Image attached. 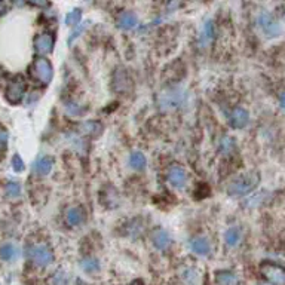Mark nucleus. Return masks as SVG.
<instances>
[{"instance_id":"16","label":"nucleus","mask_w":285,"mask_h":285,"mask_svg":"<svg viewBox=\"0 0 285 285\" xmlns=\"http://www.w3.org/2000/svg\"><path fill=\"white\" fill-rule=\"evenodd\" d=\"M80 135H86V137H97L101 134L103 131V125L97 121H85L79 124L78 128Z\"/></svg>"},{"instance_id":"13","label":"nucleus","mask_w":285,"mask_h":285,"mask_svg":"<svg viewBox=\"0 0 285 285\" xmlns=\"http://www.w3.org/2000/svg\"><path fill=\"white\" fill-rule=\"evenodd\" d=\"M116 26L121 30H125V32L134 30L138 26V16L132 11H124V12L119 14V16L116 19Z\"/></svg>"},{"instance_id":"14","label":"nucleus","mask_w":285,"mask_h":285,"mask_svg":"<svg viewBox=\"0 0 285 285\" xmlns=\"http://www.w3.org/2000/svg\"><path fill=\"white\" fill-rule=\"evenodd\" d=\"M65 223L68 226H79L85 220V211L82 206H70L65 211Z\"/></svg>"},{"instance_id":"27","label":"nucleus","mask_w":285,"mask_h":285,"mask_svg":"<svg viewBox=\"0 0 285 285\" xmlns=\"http://www.w3.org/2000/svg\"><path fill=\"white\" fill-rule=\"evenodd\" d=\"M65 113L71 117H76V116H80L83 113V107L80 104H76V103H67L65 104Z\"/></svg>"},{"instance_id":"5","label":"nucleus","mask_w":285,"mask_h":285,"mask_svg":"<svg viewBox=\"0 0 285 285\" xmlns=\"http://www.w3.org/2000/svg\"><path fill=\"white\" fill-rule=\"evenodd\" d=\"M32 73H33L34 79L37 82H40L42 85H49L52 82V79H54V67H52V63L48 60V58H45V57L37 58L33 63Z\"/></svg>"},{"instance_id":"7","label":"nucleus","mask_w":285,"mask_h":285,"mask_svg":"<svg viewBox=\"0 0 285 285\" xmlns=\"http://www.w3.org/2000/svg\"><path fill=\"white\" fill-rule=\"evenodd\" d=\"M166 180H168V183L174 187V189H184L186 184H187V173L186 170L183 168L181 165H171L168 171H166Z\"/></svg>"},{"instance_id":"15","label":"nucleus","mask_w":285,"mask_h":285,"mask_svg":"<svg viewBox=\"0 0 285 285\" xmlns=\"http://www.w3.org/2000/svg\"><path fill=\"white\" fill-rule=\"evenodd\" d=\"M128 163H129V168L134 170V171H144L146 166H147V158L146 155L140 152V150H135V152H131L129 153V158H128Z\"/></svg>"},{"instance_id":"20","label":"nucleus","mask_w":285,"mask_h":285,"mask_svg":"<svg viewBox=\"0 0 285 285\" xmlns=\"http://www.w3.org/2000/svg\"><path fill=\"white\" fill-rule=\"evenodd\" d=\"M219 152L223 156H232L236 152V141L230 135H223L219 141Z\"/></svg>"},{"instance_id":"1","label":"nucleus","mask_w":285,"mask_h":285,"mask_svg":"<svg viewBox=\"0 0 285 285\" xmlns=\"http://www.w3.org/2000/svg\"><path fill=\"white\" fill-rule=\"evenodd\" d=\"M187 101V91L181 86H173L158 95V107L162 111H174L181 109Z\"/></svg>"},{"instance_id":"22","label":"nucleus","mask_w":285,"mask_h":285,"mask_svg":"<svg viewBox=\"0 0 285 285\" xmlns=\"http://www.w3.org/2000/svg\"><path fill=\"white\" fill-rule=\"evenodd\" d=\"M80 269L89 275H94L101 270V263H100V260L95 257H85L80 260Z\"/></svg>"},{"instance_id":"24","label":"nucleus","mask_w":285,"mask_h":285,"mask_svg":"<svg viewBox=\"0 0 285 285\" xmlns=\"http://www.w3.org/2000/svg\"><path fill=\"white\" fill-rule=\"evenodd\" d=\"M82 21V11L79 8L71 9L70 12H67L65 15V26L71 27V29H76Z\"/></svg>"},{"instance_id":"4","label":"nucleus","mask_w":285,"mask_h":285,"mask_svg":"<svg viewBox=\"0 0 285 285\" xmlns=\"http://www.w3.org/2000/svg\"><path fill=\"white\" fill-rule=\"evenodd\" d=\"M255 22H257L260 32L263 33L266 37L275 39V37L281 36V33H282V27H281L279 21L268 11H261L257 15Z\"/></svg>"},{"instance_id":"30","label":"nucleus","mask_w":285,"mask_h":285,"mask_svg":"<svg viewBox=\"0 0 285 285\" xmlns=\"http://www.w3.org/2000/svg\"><path fill=\"white\" fill-rule=\"evenodd\" d=\"M52 285H67V281H68V278H67V275L64 273V272H55L54 273V276H52Z\"/></svg>"},{"instance_id":"9","label":"nucleus","mask_w":285,"mask_h":285,"mask_svg":"<svg viewBox=\"0 0 285 285\" xmlns=\"http://www.w3.org/2000/svg\"><path fill=\"white\" fill-rule=\"evenodd\" d=\"M250 122V113L244 107H235L229 114V124L235 129H244Z\"/></svg>"},{"instance_id":"31","label":"nucleus","mask_w":285,"mask_h":285,"mask_svg":"<svg viewBox=\"0 0 285 285\" xmlns=\"http://www.w3.org/2000/svg\"><path fill=\"white\" fill-rule=\"evenodd\" d=\"M6 144H8V132L3 128H0V149H5Z\"/></svg>"},{"instance_id":"8","label":"nucleus","mask_w":285,"mask_h":285,"mask_svg":"<svg viewBox=\"0 0 285 285\" xmlns=\"http://www.w3.org/2000/svg\"><path fill=\"white\" fill-rule=\"evenodd\" d=\"M24 92H26V82L22 78H15L6 89V98L11 104H18L24 98Z\"/></svg>"},{"instance_id":"11","label":"nucleus","mask_w":285,"mask_h":285,"mask_svg":"<svg viewBox=\"0 0 285 285\" xmlns=\"http://www.w3.org/2000/svg\"><path fill=\"white\" fill-rule=\"evenodd\" d=\"M55 45V39L51 33H42L34 39V49L40 55L51 54Z\"/></svg>"},{"instance_id":"25","label":"nucleus","mask_w":285,"mask_h":285,"mask_svg":"<svg viewBox=\"0 0 285 285\" xmlns=\"http://www.w3.org/2000/svg\"><path fill=\"white\" fill-rule=\"evenodd\" d=\"M113 85H114V89L116 91H125L128 86H129V79H128V75L125 73L124 70L117 71L116 76H114V80H113Z\"/></svg>"},{"instance_id":"17","label":"nucleus","mask_w":285,"mask_h":285,"mask_svg":"<svg viewBox=\"0 0 285 285\" xmlns=\"http://www.w3.org/2000/svg\"><path fill=\"white\" fill-rule=\"evenodd\" d=\"M52 168H54V158L52 156H42L34 162V173H37L42 177L51 174Z\"/></svg>"},{"instance_id":"3","label":"nucleus","mask_w":285,"mask_h":285,"mask_svg":"<svg viewBox=\"0 0 285 285\" xmlns=\"http://www.w3.org/2000/svg\"><path fill=\"white\" fill-rule=\"evenodd\" d=\"M26 254H27V258L30 261H33L36 266H40V268H46V266L52 265L54 260H55L54 251L45 244L29 245L26 248Z\"/></svg>"},{"instance_id":"6","label":"nucleus","mask_w":285,"mask_h":285,"mask_svg":"<svg viewBox=\"0 0 285 285\" xmlns=\"http://www.w3.org/2000/svg\"><path fill=\"white\" fill-rule=\"evenodd\" d=\"M260 272L263 273L269 285H285V269L273 265V263H263L260 266Z\"/></svg>"},{"instance_id":"12","label":"nucleus","mask_w":285,"mask_h":285,"mask_svg":"<svg viewBox=\"0 0 285 285\" xmlns=\"http://www.w3.org/2000/svg\"><path fill=\"white\" fill-rule=\"evenodd\" d=\"M190 251L199 257H206L211 253V242L206 236H195L189 241Z\"/></svg>"},{"instance_id":"33","label":"nucleus","mask_w":285,"mask_h":285,"mask_svg":"<svg viewBox=\"0 0 285 285\" xmlns=\"http://www.w3.org/2000/svg\"><path fill=\"white\" fill-rule=\"evenodd\" d=\"M282 11H284V12H282V14H284V16H285V5L282 6Z\"/></svg>"},{"instance_id":"18","label":"nucleus","mask_w":285,"mask_h":285,"mask_svg":"<svg viewBox=\"0 0 285 285\" xmlns=\"http://www.w3.org/2000/svg\"><path fill=\"white\" fill-rule=\"evenodd\" d=\"M216 284L217 285H238L239 276L232 270H219L216 272Z\"/></svg>"},{"instance_id":"2","label":"nucleus","mask_w":285,"mask_h":285,"mask_svg":"<svg viewBox=\"0 0 285 285\" xmlns=\"http://www.w3.org/2000/svg\"><path fill=\"white\" fill-rule=\"evenodd\" d=\"M258 183H260V174L257 171H248L245 174L238 175L227 184V193L235 198L245 196L253 192L258 186Z\"/></svg>"},{"instance_id":"21","label":"nucleus","mask_w":285,"mask_h":285,"mask_svg":"<svg viewBox=\"0 0 285 285\" xmlns=\"http://www.w3.org/2000/svg\"><path fill=\"white\" fill-rule=\"evenodd\" d=\"M214 39V22L211 19L205 21L204 26L201 29V34H199V46H206L212 42Z\"/></svg>"},{"instance_id":"28","label":"nucleus","mask_w":285,"mask_h":285,"mask_svg":"<svg viewBox=\"0 0 285 285\" xmlns=\"http://www.w3.org/2000/svg\"><path fill=\"white\" fill-rule=\"evenodd\" d=\"M11 165H12V170L15 173H22L24 168H26V163H24V160L21 159V156L18 153H15L11 159Z\"/></svg>"},{"instance_id":"23","label":"nucleus","mask_w":285,"mask_h":285,"mask_svg":"<svg viewBox=\"0 0 285 285\" xmlns=\"http://www.w3.org/2000/svg\"><path fill=\"white\" fill-rule=\"evenodd\" d=\"M241 238H242V230L238 227V226H233V227H229L226 232H224V242L229 245V247H236L238 244L241 242Z\"/></svg>"},{"instance_id":"19","label":"nucleus","mask_w":285,"mask_h":285,"mask_svg":"<svg viewBox=\"0 0 285 285\" xmlns=\"http://www.w3.org/2000/svg\"><path fill=\"white\" fill-rule=\"evenodd\" d=\"M19 254H21V250L12 242H6V244H3L2 247H0V257H2V260H5V261L18 260Z\"/></svg>"},{"instance_id":"26","label":"nucleus","mask_w":285,"mask_h":285,"mask_svg":"<svg viewBox=\"0 0 285 285\" xmlns=\"http://www.w3.org/2000/svg\"><path fill=\"white\" fill-rule=\"evenodd\" d=\"M5 193H6V196L11 198V199H15V198L21 196V184L16 183V181L8 183L6 187H5Z\"/></svg>"},{"instance_id":"29","label":"nucleus","mask_w":285,"mask_h":285,"mask_svg":"<svg viewBox=\"0 0 285 285\" xmlns=\"http://www.w3.org/2000/svg\"><path fill=\"white\" fill-rule=\"evenodd\" d=\"M181 276H183V279H184L187 284H190V285H193V284L198 281V273L195 272V269H190V268H186V269L183 270Z\"/></svg>"},{"instance_id":"32","label":"nucleus","mask_w":285,"mask_h":285,"mask_svg":"<svg viewBox=\"0 0 285 285\" xmlns=\"http://www.w3.org/2000/svg\"><path fill=\"white\" fill-rule=\"evenodd\" d=\"M279 106L285 110V91L281 92V95H279Z\"/></svg>"},{"instance_id":"10","label":"nucleus","mask_w":285,"mask_h":285,"mask_svg":"<svg viewBox=\"0 0 285 285\" xmlns=\"http://www.w3.org/2000/svg\"><path fill=\"white\" fill-rule=\"evenodd\" d=\"M152 244L159 251H166L173 245V238L171 235L162 227H158L152 233Z\"/></svg>"}]
</instances>
